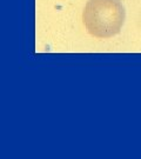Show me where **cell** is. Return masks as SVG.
<instances>
[{
  "instance_id": "cell-1",
  "label": "cell",
  "mask_w": 141,
  "mask_h": 159,
  "mask_svg": "<svg viewBox=\"0 0 141 159\" xmlns=\"http://www.w3.org/2000/svg\"><path fill=\"white\" fill-rule=\"evenodd\" d=\"M126 19L120 0H88L82 13L85 27L95 38H111L118 34Z\"/></svg>"
}]
</instances>
